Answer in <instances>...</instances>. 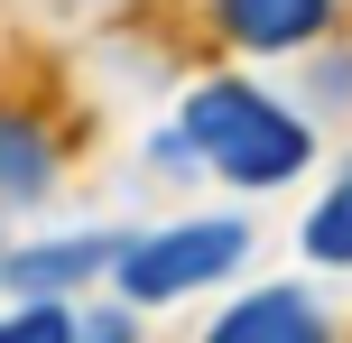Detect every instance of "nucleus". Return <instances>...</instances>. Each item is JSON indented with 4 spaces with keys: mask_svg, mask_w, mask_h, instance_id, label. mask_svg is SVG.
Wrapping results in <instances>:
<instances>
[{
    "mask_svg": "<svg viewBox=\"0 0 352 343\" xmlns=\"http://www.w3.org/2000/svg\"><path fill=\"white\" fill-rule=\"evenodd\" d=\"M316 102H352V47L343 56H316Z\"/></svg>",
    "mask_w": 352,
    "mask_h": 343,
    "instance_id": "nucleus-9",
    "label": "nucleus"
},
{
    "mask_svg": "<svg viewBox=\"0 0 352 343\" xmlns=\"http://www.w3.org/2000/svg\"><path fill=\"white\" fill-rule=\"evenodd\" d=\"M213 334H223V343H316L324 316L306 307L297 288H260V297H241V307L213 316Z\"/></svg>",
    "mask_w": 352,
    "mask_h": 343,
    "instance_id": "nucleus-5",
    "label": "nucleus"
},
{
    "mask_svg": "<svg viewBox=\"0 0 352 343\" xmlns=\"http://www.w3.org/2000/svg\"><path fill=\"white\" fill-rule=\"evenodd\" d=\"M65 334H74L65 297H37V307H19L10 325H0V343H65Z\"/></svg>",
    "mask_w": 352,
    "mask_h": 343,
    "instance_id": "nucleus-8",
    "label": "nucleus"
},
{
    "mask_svg": "<svg viewBox=\"0 0 352 343\" xmlns=\"http://www.w3.org/2000/svg\"><path fill=\"white\" fill-rule=\"evenodd\" d=\"M102 269H121V241L111 232H74V241H28V251H10V288H28V297H65V288H84V278H102Z\"/></svg>",
    "mask_w": 352,
    "mask_h": 343,
    "instance_id": "nucleus-4",
    "label": "nucleus"
},
{
    "mask_svg": "<svg viewBox=\"0 0 352 343\" xmlns=\"http://www.w3.org/2000/svg\"><path fill=\"white\" fill-rule=\"evenodd\" d=\"M306 260L316 269H352V167L334 177V195L306 214Z\"/></svg>",
    "mask_w": 352,
    "mask_h": 343,
    "instance_id": "nucleus-7",
    "label": "nucleus"
},
{
    "mask_svg": "<svg viewBox=\"0 0 352 343\" xmlns=\"http://www.w3.org/2000/svg\"><path fill=\"white\" fill-rule=\"evenodd\" d=\"M84 334H102V343H130V334H140V325H130V316L111 307V316H84Z\"/></svg>",
    "mask_w": 352,
    "mask_h": 343,
    "instance_id": "nucleus-10",
    "label": "nucleus"
},
{
    "mask_svg": "<svg viewBox=\"0 0 352 343\" xmlns=\"http://www.w3.org/2000/svg\"><path fill=\"white\" fill-rule=\"evenodd\" d=\"M213 19H223V37L250 47V56H297V47L324 37L334 0H213Z\"/></svg>",
    "mask_w": 352,
    "mask_h": 343,
    "instance_id": "nucleus-3",
    "label": "nucleus"
},
{
    "mask_svg": "<svg viewBox=\"0 0 352 343\" xmlns=\"http://www.w3.org/2000/svg\"><path fill=\"white\" fill-rule=\"evenodd\" d=\"M176 130H186V148L213 167V177H232L241 195L287 186L306 158H316V130H306L287 102H269L260 84H232V74L195 84V93H186V111H176Z\"/></svg>",
    "mask_w": 352,
    "mask_h": 343,
    "instance_id": "nucleus-1",
    "label": "nucleus"
},
{
    "mask_svg": "<svg viewBox=\"0 0 352 343\" xmlns=\"http://www.w3.org/2000/svg\"><path fill=\"white\" fill-rule=\"evenodd\" d=\"M241 251H250V232H241L232 214H213V223H167V232L121 241V269H111V278H121L130 307H167V297H186V288L232 278Z\"/></svg>",
    "mask_w": 352,
    "mask_h": 343,
    "instance_id": "nucleus-2",
    "label": "nucleus"
},
{
    "mask_svg": "<svg viewBox=\"0 0 352 343\" xmlns=\"http://www.w3.org/2000/svg\"><path fill=\"white\" fill-rule=\"evenodd\" d=\"M0 278H10V251H0Z\"/></svg>",
    "mask_w": 352,
    "mask_h": 343,
    "instance_id": "nucleus-11",
    "label": "nucleus"
},
{
    "mask_svg": "<svg viewBox=\"0 0 352 343\" xmlns=\"http://www.w3.org/2000/svg\"><path fill=\"white\" fill-rule=\"evenodd\" d=\"M56 186V140L37 121H19V111H0V195L10 204H37Z\"/></svg>",
    "mask_w": 352,
    "mask_h": 343,
    "instance_id": "nucleus-6",
    "label": "nucleus"
}]
</instances>
